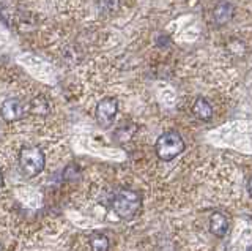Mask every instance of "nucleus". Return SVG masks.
Returning a JSON list of instances; mask_svg holds the SVG:
<instances>
[{"label":"nucleus","mask_w":252,"mask_h":251,"mask_svg":"<svg viewBox=\"0 0 252 251\" xmlns=\"http://www.w3.org/2000/svg\"><path fill=\"white\" fill-rule=\"evenodd\" d=\"M19 168L27 179L39 176L46 168V153L38 145H26L19 152Z\"/></svg>","instance_id":"1"},{"label":"nucleus","mask_w":252,"mask_h":251,"mask_svg":"<svg viewBox=\"0 0 252 251\" xmlns=\"http://www.w3.org/2000/svg\"><path fill=\"white\" fill-rule=\"evenodd\" d=\"M185 148H186L185 139L181 138V135L175 130L162 133L155 144V150H156L158 158L165 163L175 160L178 155L185 152Z\"/></svg>","instance_id":"2"},{"label":"nucleus","mask_w":252,"mask_h":251,"mask_svg":"<svg viewBox=\"0 0 252 251\" xmlns=\"http://www.w3.org/2000/svg\"><path fill=\"white\" fill-rule=\"evenodd\" d=\"M142 206V198L134 190H120L112 198V210L120 219H132Z\"/></svg>","instance_id":"3"},{"label":"nucleus","mask_w":252,"mask_h":251,"mask_svg":"<svg viewBox=\"0 0 252 251\" xmlns=\"http://www.w3.org/2000/svg\"><path fill=\"white\" fill-rule=\"evenodd\" d=\"M117 112H118V101L112 97L102 98L96 105V111H94L96 122L99 123V127H102V128L112 127V123L115 122Z\"/></svg>","instance_id":"4"},{"label":"nucleus","mask_w":252,"mask_h":251,"mask_svg":"<svg viewBox=\"0 0 252 251\" xmlns=\"http://www.w3.org/2000/svg\"><path fill=\"white\" fill-rule=\"evenodd\" d=\"M29 106H26L19 98H6L2 103V117L6 122H18L26 117Z\"/></svg>","instance_id":"5"},{"label":"nucleus","mask_w":252,"mask_h":251,"mask_svg":"<svg viewBox=\"0 0 252 251\" xmlns=\"http://www.w3.org/2000/svg\"><path fill=\"white\" fill-rule=\"evenodd\" d=\"M228 227H230V223H228V218L225 214H220V212H215L210 216V232L218 239H224L228 234Z\"/></svg>","instance_id":"6"},{"label":"nucleus","mask_w":252,"mask_h":251,"mask_svg":"<svg viewBox=\"0 0 252 251\" xmlns=\"http://www.w3.org/2000/svg\"><path fill=\"white\" fill-rule=\"evenodd\" d=\"M233 13H235V8L230 2H220L215 6V10H213V19H215L218 26H224L233 18Z\"/></svg>","instance_id":"7"},{"label":"nucleus","mask_w":252,"mask_h":251,"mask_svg":"<svg viewBox=\"0 0 252 251\" xmlns=\"http://www.w3.org/2000/svg\"><path fill=\"white\" fill-rule=\"evenodd\" d=\"M192 114L197 117L199 120H203V122H208L211 120L213 117V106L210 105L208 100L205 98H197L192 105Z\"/></svg>","instance_id":"8"},{"label":"nucleus","mask_w":252,"mask_h":251,"mask_svg":"<svg viewBox=\"0 0 252 251\" xmlns=\"http://www.w3.org/2000/svg\"><path fill=\"white\" fill-rule=\"evenodd\" d=\"M51 112V105H49V100L43 95H38L29 103V114H33V115H47Z\"/></svg>","instance_id":"9"},{"label":"nucleus","mask_w":252,"mask_h":251,"mask_svg":"<svg viewBox=\"0 0 252 251\" xmlns=\"http://www.w3.org/2000/svg\"><path fill=\"white\" fill-rule=\"evenodd\" d=\"M136 130H137V127L134 123H123L114 131V139L117 143H122V144L129 143L134 136V133H136Z\"/></svg>","instance_id":"10"},{"label":"nucleus","mask_w":252,"mask_h":251,"mask_svg":"<svg viewBox=\"0 0 252 251\" xmlns=\"http://www.w3.org/2000/svg\"><path fill=\"white\" fill-rule=\"evenodd\" d=\"M89 245L92 251H109L110 242L107 239V235L101 232H93L89 237Z\"/></svg>","instance_id":"11"},{"label":"nucleus","mask_w":252,"mask_h":251,"mask_svg":"<svg viewBox=\"0 0 252 251\" xmlns=\"http://www.w3.org/2000/svg\"><path fill=\"white\" fill-rule=\"evenodd\" d=\"M227 49L230 54H233V56L243 57L244 54H246V44H244L241 40H236V38H233V40H230L227 43Z\"/></svg>","instance_id":"12"},{"label":"nucleus","mask_w":252,"mask_h":251,"mask_svg":"<svg viewBox=\"0 0 252 251\" xmlns=\"http://www.w3.org/2000/svg\"><path fill=\"white\" fill-rule=\"evenodd\" d=\"M248 193H249V196L252 198V177L248 180Z\"/></svg>","instance_id":"13"},{"label":"nucleus","mask_w":252,"mask_h":251,"mask_svg":"<svg viewBox=\"0 0 252 251\" xmlns=\"http://www.w3.org/2000/svg\"><path fill=\"white\" fill-rule=\"evenodd\" d=\"M164 43H169V38L167 36H162V38H159V41H158V44H164Z\"/></svg>","instance_id":"14"}]
</instances>
